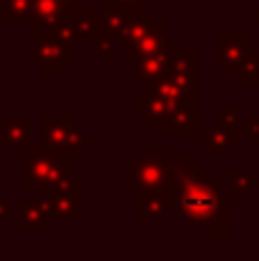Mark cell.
<instances>
[{"label": "cell", "mask_w": 259, "mask_h": 261, "mask_svg": "<svg viewBox=\"0 0 259 261\" xmlns=\"http://www.w3.org/2000/svg\"><path fill=\"white\" fill-rule=\"evenodd\" d=\"M142 0H106V9H131Z\"/></svg>", "instance_id": "25"}, {"label": "cell", "mask_w": 259, "mask_h": 261, "mask_svg": "<svg viewBox=\"0 0 259 261\" xmlns=\"http://www.w3.org/2000/svg\"><path fill=\"white\" fill-rule=\"evenodd\" d=\"M113 44H115V37H110L108 32H101L99 35V39L94 41V50L99 53V58L103 60V62H115V48H113Z\"/></svg>", "instance_id": "23"}, {"label": "cell", "mask_w": 259, "mask_h": 261, "mask_svg": "<svg viewBox=\"0 0 259 261\" xmlns=\"http://www.w3.org/2000/svg\"><path fill=\"white\" fill-rule=\"evenodd\" d=\"M250 50V35L246 30H225L218 35V71L223 76L237 73L239 62Z\"/></svg>", "instance_id": "9"}, {"label": "cell", "mask_w": 259, "mask_h": 261, "mask_svg": "<svg viewBox=\"0 0 259 261\" xmlns=\"http://www.w3.org/2000/svg\"><path fill=\"white\" fill-rule=\"evenodd\" d=\"M5 21V18H3V12H0V23H3Z\"/></svg>", "instance_id": "28"}, {"label": "cell", "mask_w": 259, "mask_h": 261, "mask_svg": "<svg viewBox=\"0 0 259 261\" xmlns=\"http://www.w3.org/2000/svg\"><path fill=\"white\" fill-rule=\"evenodd\" d=\"M184 96H193V94H182L179 87L168 76H163L159 81L149 83L147 90L136 96V113L151 126H163L168 122L172 108Z\"/></svg>", "instance_id": "4"}, {"label": "cell", "mask_w": 259, "mask_h": 261, "mask_svg": "<svg viewBox=\"0 0 259 261\" xmlns=\"http://www.w3.org/2000/svg\"><path fill=\"white\" fill-rule=\"evenodd\" d=\"M0 144L12 156L18 158L21 149L30 147L32 140V122L28 115H0Z\"/></svg>", "instance_id": "10"}, {"label": "cell", "mask_w": 259, "mask_h": 261, "mask_svg": "<svg viewBox=\"0 0 259 261\" xmlns=\"http://www.w3.org/2000/svg\"><path fill=\"white\" fill-rule=\"evenodd\" d=\"M30 151L21 156V188H48L73 174V158L64 151L48 149L44 144L28 147Z\"/></svg>", "instance_id": "2"}, {"label": "cell", "mask_w": 259, "mask_h": 261, "mask_svg": "<svg viewBox=\"0 0 259 261\" xmlns=\"http://www.w3.org/2000/svg\"><path fill=\"white\" fill-rule=\"evenodd\" d=\"M165 44H168V39H165V23L156 18V23L140 37V39L124 46V60H126L128 64H136L138 60L147 58V55L159 53Z\"/></svg>", "instance_id": "14"}, {"label": "cell", "mask_w": 259, "mask_h": 261, "mask_svg": "<svg viewBox=\"0 0 259 261\" xmlns=\"http://www.w3.org/2000/svg\"><path fill=\"white\" fill-rule=\"evenodd\" d=\"M83 12V0H35L30 16V32H53L62 16H78Z\"/></svg>", "instance_id": "8"}, {"label": "cell", "mask_w": 259, "mask_h": 261, "mask_svg": "<svg viewBox=\"0 0 259 261\" xmlns=\"http://www.w3.org/2000/svg\"><path fill=\"white\" fill-rule=\"evenodd\" d=\"M163 126L168 135H195L197 126H200V122H197V94L184 96L172 108Z\"/></svg>", "instance_id": "13"}, {"label": "cell", "mask_w": 259, "mask_h": 261, "mask_svg": "<svg viewBox=\"0 0 259 261\" xmlns=\"http://www.w3.org/2000/svg\"><path fill=\"white\" fill-rule=\"evenodd\" d=\"M133 197H136L133 216L138 220H161L172 208L168 190H133Z\"/></svg>", "instance_id": "15"}, {"label": "cell", "mask_w": 259, "mask_h": 261, "mask_svg": "<svg viewBox=\"0 0 259 261\" xmlns=\"http://www.w3.org/2000/svg\"><path fill=\"white\" fill-rule=\"evenodd\" d=\"M73 60V44L60 41L53 32L32 35V62L44 73H60L64 64Z\"/></svg>", "instance_id": "7"}, {"label": "cell", "mask_w": 259, "mask_h": 261, "mask_svg": "<svg viewBox=\"0 0 259 261\" xmlns=\"http://www.w3.org/2000/svg\"><path fill=\"white\" fill-rule=\"evenodd\" d=\"M229 181H232L229 197H237V199H246L252 190L259 188L257 176L250 174L248 170H239V167H229Z\"/></svg>", "instance_id": "19"}, {"label": "cell", "mask_w": 259, "mask_h": 261, "mask_svg": "<svg viewBox=\"0 0 259 261\" xmlns=\"http://www.w3.org/2000/svg\"><path fill=\"white\" fill-rule=\"evenodd\" d=\"M250 18H252V21H259V7L255 9V12H250Z\"/></svg>", "instance_id": "27"}, {"label": "cell", "mask_w": 259, "mask_h": 261, "mask_svg": "<svg viewBox=\"0 0 259 261\" xmlns=\"http://www.w3.org/2000/svg\"><path fill=\"white\" fill-rule=\"evenodd\" d=\"M35 0H0V12L5 21H30Z\"/></svg>", "instance_id": "20"}, {"label": "cell", "mask_w": 259, "mask_h": 261, "mask_svg": "<svg viewBox=\"0 0 259 261\" xmlns=\"http://www.w3.org/2000/svg\"><path fill=\"white\" fill-rule=\"evenodd\" d=\"M9 213V199H0V220H7Z\"/></svg>", "instance_id": "26"}, {"label": "cell", "mask_w": 259, "mask_h": 261, "mask_svg": "<svg viewBox=\"0 0 259 261\" xmlns=\"http://www.w3.org/2000/svg\"><path fill=\"white\" fill-rule=\"evenodd\" d=\"M241 138L250 142V147H259V115L250 117L246 124H241Z\"/></svg>", "instance_id": "24"}, {"label": "cell", "mask_w": 259, "mask_h": 261, "mask_svg": "<svg viewBox=\"0 0 259 261\" xmlns=\"http://www.w3.org/2000/svg\"><path fill=\"white\" fill-rule=\"evenodd\" d=\"M18 227L21 229H50L53 227V216L41 195L18 202Z\"/></svg>", "instance_id": "16"}, {"label": "cell", "mask_w": 259, "mask_h": 261, "mask_svg": "<svg viewBox=\"0 0 259 261\" xmlns=\"http://www.w3.org/2000/svg\"><path fill=\"white\" fill-rule=\"evenodd\" d=\"M174 53H177V46H174L172 41H168L159 53L138 60V62L133 64V67H136V85H149V83L168 76L170 60H172Z\"/></svg>", "instance_id": "12"}, {"label": "cell", "mask_w": 259, "mask_h": 261, "mask_svg": "<svg viewBox=\"0 0 259 261\" xmlns=\"http://www.w3.org/2000/svg\"><path fill=\"white\" fill-rule=\"evenodd\" d=\"M237 76H239V83H243V85H257L259 83V53L248 50L243 55V60L237 67Z\"/></svg>", "instance_id": "21"}, {"label": "cell", "mask_w": 259, "mask_h": 261, "mask_svg": "<svg viewBox=\"0 0 259 261\" xmlns=\"http://www.w3.org/2000/svg\"><path fill=\"white\" fill-rule=\"evenodd\" d=\"M156 18H159L156 12L149 9V7H145V3L126 9V21H124V28H122V32H119L117 39L124 41V46L133 44V41H138L151 25H154Z\"/></svg>", "instance_id": "17"}, {"label": "cell", "mask_w": 259, "mask_h": 261, "mask_svg": "<svg viewBox=\"0 0 259 261\" xmlns=\"http://www.w3.org/2000/svg\"><path fill=\"white\" fill-rule=\"evenodd\" d=\"M41 197L48 204L53 220H81L83 218V179L67 176L64 181L41 188Z\"/></svg>", "instance_id": "6"}, {"label": "cell", "mask_w": 259, "mask_h": 261, "mask_svg": "<svg viewBox=\"0 0 259 261\" xmlns=\"http://www.w3.org/2000/svg\"><path fill=\"white\" fill-rule=\"evenodd\" d=\"M168 197L188 229H206L211 241H227L229 202L220 195L218 179L209 176L206 167L195 165L191 172L172 181L168 186Z\"/></svg>", "instance_id": "1"}, {"label": "cell", "mask_w": 259, "mask_h": 261, "mask_svg": "<svg viewBox=\"0 0 259 261\" xmlns=\"http://www.w3.org/2000/svg\"><path fill=\"white\" fill-rule=\"evenodd\" d=\"M177 158V149L154 144L145 149V156H140L124 174V186L128 190H168L170 167Z\"/></svg>", "instance_id": "3"}, {"label": "cell", "mask_w": 259, "mask_h": 261, "mask_svg": "<svg viewBox=\"0 0 259 261\" xmlns=\"http://www.w3.org/2000/svg\"><path fill=\"white\" fill-rule=\"evenodd\" d=\"M220 126L227 128H241V108L237 103H223L218 108Z\"/></svg>", "instance_id": "22"}, {"label": "cell", "mask_w": 259, "mask_h": 261, "mask_svg": "<svg viewBox=\"0 0 259 261\" xmlns=\"http://www.w3.org/2000/svg\"><path fill=\"white\" fill-rule=\"evenodd\" d=\"M73 28H76V41H81V44H94L99 39V35L103 32V14L85 12L83 9L76 16V21H73Z\"/></svg>", "instance_id": "18"}, {"label": "cell", "mask_w": 259, "mask_h": 261, "mask_svg": "<svg viewBox=\"0 0 259 261\" xmlns=\"http://www.w3.org/2000/svg\"><path fill=\"white\" fill-rule=\"evenodd\" d=\"M191 3H200V0H191Z\"/></svg>", "instance_id": "29"}, {"label": "cell", "mask_w": 259, "mask_h": 261, "mask_svg": "<svg viewBox=\"0 0 259 261\" xmlns=\"http://www.w3.org/2000/svg\"><path fill=\"white\" fill-rule=\"evenodd\" d=\"M200 147L206 149L211 158H227L229 149L241 142V128H227V126H197L195 130Z\"/></svg>", "instance_id": "11"}, {"label": "cell", "mask_w": 259, "mask_h": 261, "mask_svg": "<svg viewBox=\"0 0 259 261\" xmlns=\"http://www.w3.org/2000/svg\"><path fill=\"white\" fill-rule=\"evenodd\" d=\"M94 142L92 138H87L83 133V126H78L71 117L62 115H46L41 117V142L48 149H58V151H64L71 158H81L85 147Z\"/></svg>", "instance_id": "5"}]
</instances>
